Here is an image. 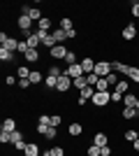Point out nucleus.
Returning a JSON list of instances; mask_svg holds the SVG:
<instances>
[{
	"label": "nucleus",
	"instance_id": "30",
	"mask_svg": "<svg viewBox=\"0 0 139 156\" xmlns=\"http://www.w3.org/2000/svg\"><path fill=\"white\" fill-rule=\"evenodd\" d=\"M60 28H63V30H74V21L70 19V16H63V19H60Z\"/></svg>",
	"mask_w": 139,
	"mask_h": 156
},
{
	"label": "nucleus",
	"instance_id": "29",
	"mask_svg": "<svg viewBox=\"0 0 139 156\" xmlns=\"http://www.w3.org/2000/svg\"><path fill=\"white\" fill-rule=\"evenodd\" d=\"M51 28H53V23H51V19H49V16H44V19L37 23V30H46V33H51Z\"/></svg>",
	"mask_w": 139,
	"mask_h": 156
},
{
	"label": "nucleus",
	"instance_id": "18",
	"mask_svg": "<svg viewBox=\"0 0 139 156\" xmlns=\"http://www.w3.org/2000/svg\"><path fill=\"white\" fill-rule=\"evenodd\" d=\"M30 72H33V68L28 63H21L19 68H16V77L19 79H30Z\"/></svg>",
	"mask_w": 139,
	"mask_h": 156
},
{
	"label": "nucleus",
	"instance_id": "40",
	"mask_svg": "<svg viewBox=\"0 0 139 156\" xmlns=\"http://www.w3.org/2000/svg\"><path fill=\"white\" fill-rule=\"evenodd\" d=\"M12 142V133H7V130H0V144H7Z\"/></svg>",
	"mask_w": 139,
	"mask_h": 156
},
{
	"label": "nucleus",
	"instance_id": "37",
	"mask_svg": "<svg viewBox=\"0 0 139 156\" xmlns=\"http://www.w3.org/2000/svg\"><path fill=\"white\" fill-rule=\"evenodd\" d=\"M49 126H53V128H60V126H63V117H60V114H51V121H49Z\"/></svg>",
	"mask_w": 139,
	"mask_h": 156
},
{
	"label": "nucleus",
	"instance_id": "31",
	"mask_svg": "<svg viewBox=\"0 0 139 156\" xmlns=\"http://www.w3.org/2000/svg\"><path fill=\"white\" fill-rule=\"evenodd\" d=\"M123 140H125L127 144H132L134 140H137V130H134V128H127L125 133H123Z\"/></svg>",
	"mask_w": 139,
	"mask_h": 156
},
{
	"label": "nucleus",
	"instance_id": "17",
	"mask_svg": "<svg viewBox=\"0 0 139 156\" xmlns=\"http://www.w3.org/2000/svg\"><path fill=\"white\" fill-rule=\"evenodd\" d=\"M65 75H67V77H72V79L81 77V75H84V70H81V63H74V65H70V68H65Z\"/></svg>",
	"mask_w": 139,
	"mask_h": 156
},
{
	"label": "nucleus",
	"instance_id": "36",
	"mask_svg": "<svg viewBox=\"0 0 139 156\" xmlns=\"http://www.w3.org/2000/svg\"><path fill=\"white\" fill-rule=\"evenodd\" d=\"M23 140H26V135H23V130H14V133H12V142H9V144H16V142H23Z\"/></svg>",
	"mask_w": 139,
	"mask_h": 156
},
{
	"label": "nucleus",
	"instance_id": "55",
	"mask_svg": "<svg viewBox=\"0 0 139 156\" xmlns=\"http://www.w3.org/2000/svg\"><path fill=\"white\" fill-rule=\"evenodd\" d=\"M137 124H139V119H137Z\"/></svg>",
	"mask_w": 139,
	"mask_h": 156
},
{
	"label": "nucleus",
	"instance_id": "9",
	"mask_svg": "<svg viewBox=\"0 0 139 156\" xmlns=\"http://www.w3.org/2000/svg\"><path fill=\"white\" fill-rule=\"evenodd\" d=\"M70 89H74V86H72V77H67L65 72H63V75L58 77V86H56V91H58V93H67Z\"/></svg>",
	"mask_w": 139,
	"mask_h": 156
},
{
	"label": "nucleus",
	"instance_id": "34",
	"mask_svg": "<svg viewBox=\"0 0 139 156\" xmlns=\"http://www.w3.org/2000/svg\"><path fill=\"white\" fill-rule=\"evenodd\" d=\"M56 137H58V128H53V126H49V128H46V133H44V140L53 142Z\"/></svg>",
	"mask_w": 139,
	"mask_h": 156
},
{
	"label": "nucleus",
	"instance_id": "16",
	"mask_svg": "<svg viewBox=\"0 0 139 156\" xmlns=\"http://www.w3.org/2000/svg\"><path fill=\"white\" fill-rule=\"evenodd\" d=\"M91 144H98V147H107L109 144V135L107 133H102V130H98L95 135H93V142Z\"/></svg>",
	"mask_w": 139,
	"mask_h": 156
},
{
	"label": "nucleus",
	"instance_id": "50",
	"mask_svg": "<svg viewBox=\"0 0 139 156\" xmlns=\"http://www.w3.org/2000/svg\"><path fill=\"white\" fill-rule=\"evenodd\" d=\"M132 151H134V154H139V137L132 142Z\"/></svg>",
	"mask_w": 139,
	"mask_h": 156
},
{
	"label": "nucleus",
	"instance_id": "52",
	"mask_svg": "<svg viewBox=\"0 0 139 156\" xmlns=\"http://www.w3.org/2000/svg\"><path fill=\"white\" fill-rule=\"evenodd\" d=\"M134 107H137V110H139V98H137V105H134Z\"/></svg>",
	"mask_w": 139,
	"mask_h": 156
},
{
	"label": "nucleus",
	"instance_id": "51",
	"mask_svg": "<svg viewBox=\"0 0 139 156\" xmlns=\"http://www.w3.org/2000/svg\"><path fill=\"white\" fill-rule=\"evenodd\" d=\"M40 156H53V154H51V149H44V151H42Z\"/></svg>",
	"mask_w": 139,
	"mask_h": 156
},
{
	"label": "nucleus",
	"instance_id": "4",
	"mask_svg": "<svg viewBox=\"0 0 139 156\" xmlns=\"http://www.w3.org/2000/svg\"><path fill=\"white\" fill-rule=\"evenodd\" d=\"M33 23H35V21L30 19V16H26V14H19V19H16V28L23 30V35L33 33Z\"/></svg>",
	"mask_w": 139,
	"mask_h": 156
},
{
	"label": "nucleus",
	"instance_id": "45",
	"mask_svg": "<svg viewBox=\"0 0 139 156\" xmlns=\"http://www.w3.org/2000/svg\"><path fill=\"white\" fill-rule=\"evenodd\" d=\"M30 86H33V84H30V79H19V89H21V91H26V89H30Z\"/></svg>",
	"mask_w": 139,
	"mask_h": 156
},
{
	"label": "nucleus",
	"instance_id": "38",
	"mask_svg": "<svg viewBox=\"0 0 139 156\" xmlns=\"http://www.w3.org/2000/svg\"><path fill=\"white\" fill-rule=\"evenodd\" d=\"M111 105H123V93H118V91H111Z\"/></svg>",
	"mask_w": 139,
	"mask_h": 156
},
{
	"label": "nucleus",
	"instance_id": "41",
	"mask_svg": "<svg viewBox=\"0 0 139 156\" xmlns=\"http://www.w3.org/2000/svg\"><path fill=\"white\" fill-rule=\"evenodd\" d=\"M14 84H19V77H16V75H7L5 77V86H14Z\"/></svg>",
	"mask_w": 139,
	"mask_h": 156
},
{
	"label": "nucleus",
	"instance_id": "5",
	"mask_svg": "<svg viewBox=\"0 0 139 156\" xmlns=\"http://www.w3.org/2000/svg\"><path fill=\"white\" fill-rule=\"evenodd\" d=\"M111 61H98V63H95V75H98V77H109V75H111Z\"/></svg>",
	"mask_w": 139,
	"mask_h": 156
},
{
	"label": "nucleus",
	"instance_id": "26",
	"mask_svg": "<svg viewBox=\"0 0 139 156\" xmlns=\"http://www.w3.org/2000/svg\"><path fill=\"white\" fill-rule=\"evenodd\" d=\"M127 79H130L132 84L139 86V65H132V68H130V72H127Z\"/></svg>",
	"mask_w": 139,
	"mask_h": 156
},
{
	"label": "nucleus",
	"instance_id": "11",
	"mask_svg": "<svg viewBox=\"0 0 139 156\" xmlns=\"http://www.w3.org/2000/svg\"><path fill=\"white\" fill-rule=\"evenodd\" d=\"M67 135L72 137V140L81 137V135H84V124H79V121H72V124L67 126Z\"/></svg>",
	"mask_w": 139,
	"mask_h": 156
},
{
	"label": "nucleus",
	"instance_id": "19",
	"mask_svg": "<svg viewBox=\"0 0 139 156\" xmlns=\"http://www.w3.org/2000/svg\"><path fill=\"white\" fill-rule=\"evenodd\" d=\"M0 130H7V133H14V130H19V126H16V119H12V117H5V121H2Z\"/></svg>",
	"mask_w": 139,
	"mask_h": 156
},
{
	"label": "nucleus",
	"instance_id": "8",
	"mask_svg": "<svg viewBox=\"0 0 139 156\" xmlns=\"http://www.w3.org/2000/svg\"><path fill=\"white\" fill-rule=\"evenodd\" d=\"M67 51H70V49H67L65 44H56L51 51H49V58H51V61H65Z\"/></svg>",
	"mask_w": 139,
	"mask_h": 156
},
{
	"label": "nucleus",
	"instance_id": "32",
	"mask_svg": "<svg viewBox=\"0 0 139 156\" xmlns=\"http://www.w3.org/2000/svg\"><path fill=\"white\" fill-rule=\"evenodd\" d=\"M77 58H79V56H77V51H67V56H65V61H63V65H65V68H70V65L77 63Z\"/></svg>",
	"mask_w": 139,
	"mask_h": 156
},
{
	"label": "nucleus",
	"instance_id": "46",
	"mask_svg": "<svg viewBox=\"0 0 139 156\" xmlns=\"http://www.w3.org/2000/svg\"><path fill=\"white\" fill-rule=\"evenodd\" d=\"M28 49H30V47H28V42H26V40H21V44H19V51H16V54H21V56H23V54H26Z\"/></svg>",
	"mask_w": 139,
	"mask_h": 156
},
{
	"label": "nucleus",
	"instance_id": "33",
	"mask_svg": "<svg viewBox=\"0 0 139 156\" xmlns=\"http://www.w3.org/2000/svg\"><path fill=\"white\" fill-rule=\"evenodd\" d=\"M86 156H102V147H98V144H88V147H86Z\"/></svg>",
	"mask_w": 139,
	"mask_h": 156
},
{
	"label": "nucleus",
	"instance_id": "35",
	"mask_svg": "<svg viewBox=\"0 0 139 156\" xmlns=\"http://www.w3.org/2000/svg\"><path fill=\"white\" fill-rule=\"evenodd\" d=\"M104 79H107V84L111 86V91H114V89H116V84H118V82H121V77H118V75H116V72H111V75H109V77H104Z\"/></svg>",
	"mask_w": 139,
	"mask_h": 156
},
{
	"label": "nucleus",
	"instance_id": "2",
	"mask_svg": "<svg viewBox=\"0 0 139 156\" xmlns=\"http://www.w3.org/2000/svg\"><path fill=\"white\" fill-rule=\"evenodd\" d=\"M0 44L5 47V49H9V51H19V44H21V40H16V37H12V35H7L5 30L0 33Z\"/></svg>",
	"mask_w": 139,
	"mask_h": 156
},
{
	"label": "nucleus",
	"instance_id": "12",
	"mask_svg": "<svg viewBox=\"0 0 139 156\" xmlns=\"http://www.w3.org/2000/svg\"><path fill=\"white\" fill-rule=\"evenodd\" d=\"M26 42H28L30 49H40V47H42V40H40V35H37V30L28 33V35H26Z\"/></svg>",
	"mask_w": 139,
	"mask_h": 156
},
{
	"label": "nucleus",
	"instance_id": "6",
	"mask_svg": "<svg viewBox=\"0 0 139 156\" xmlns=\"http://www.w3.org/2000/svg\"><path fill=\"white\" fill-rule=\"evenodd\" d=\"M21 14L30 16L35 23H40V21L44 19V16H42V9H40V7H30V5H23V7H21Z\"/></svg>",
	"mask_w": 139,
	"mask_h": 156
},
{
	"label": "nucleus",
	"instance_id": "15",
	"mask_svg": "<svg viewBox=\"0 0 139 156\" xmlns=\"http://www.w3.org/2000/svg\"><path fill=\"white\" fill-rule=\"evenodd\" d=\"M114 91H118V93H123V96H125V93L132 91V82H130L127 77H123L118 84H116V89H114Z\"/></svg>",
	"mask_w": 139,
	"mask_h": 156
},
{
	"label": "nucleus",
	"instance_id": "42",
	"mask_svg": "<svg viewBox=\"0 0 139 156\" xmlns=\"http://www.w3.org/2000/svg\"><path fill=\"white\" fill-rule=\"evenodd\" d=\"M86 79H88V84H91V86H98V82H100L102 77H98L95 72H91V75H86Z\"/></svg>",
	"mask_w": 139,
	"mask_h": 156
},
{
	"label": "nucleus",
	"instance_id": "24",
	"mask_svg": "<svg viewBox=\"0 0 139 156\" xmlns=\"http://www.w3.org/2000/svg\"><path fill=\"white\" fill-rule=\"evenodd\" d=\"M42 151H40V144L37 142H28V147H26V151H23V156H40Z\"/></svg>",
	"mask_w": 139,
	"mask_h": 156
},
{
	"label": "nucleus",
	"instance_id": "14",
	"mask_svg": "<svg viewBox=\"0 0 139 156\" xmlns=\"http://www.w3.org/2000/svg\"><path fill=\"white\" fill-rule=\"evenodd\" d=\"M23 63H40V49H28L26 54H23Z\"/></svg>",
	"mask_w": 139,
	"mask_h": 156
},
{
	"label": "nucleus",
	"instance_id": "27",
	"mask_svg": "<svg viewBox=\"0 0 139 156\" xmlns=\"http://www.w3.org/2000/svg\"><path fill=\"white\" fill-rule=\"evenodd\" d=\"M44 86L49 91H56V86H58V77H51V75H46L44 77Z\"/></svg>",
	"mask_w": 139,
	"mask_h": 156
},
{
	"label": "nucleus",
	"instance_id": "20",
	"mask_svg": "<svg viewBox=\"0 0 139 156\" xmlns=\"http://www.w3.org/2000/svg\"><path fill=\"white\" fill-rule=\"evenodd\" d=\"M51 35H53V40H56L58 44H63V42H67V40H70V37H67V30H63L60 26H58V28H53Z\"/></svg>",
	"mask_w": 139,
	"mask_h": 156
},
{
	"label": "nucleus",
	"instance_id": "7",
	"mask_svg": "<svg viewBox=\"0 0 139 156\" xmlns=\"http://www.w3.org/2000/svg\"><path fill=\"white\" fill-rule=\"evenodd\" d=\"M118 117L123 119V121H137V119H139V110H137V107H121Z\"/></svg>",
	"mask_w": 139,
	"mask_h": 156
},
{
	"label": "nucleus",
	"instance_id": "25",
	"mask_svg": "<svg viewBox=\"0 0 139 156\" xmlns=\"http://www.w3.org/2000/svg\"><path fill=\"white\" fill-rule=\"evenodd\" d=\"M72 86L77 89V91H81V89H86V86H88V79H86V75H81V77L72 79Z\"/></svg>",
	"mask_w": 139,
	"mask_h": 156
},
{
	"label": "nucleus",
	"instance_id": "21",
	"mask_svg": "<svg viewBox=\"0 0 139 156\" xmlns=\"http://www.w3.org/2000/svg\"><path fill=\"white\" fill-rule=\"evenodd\" d=\"M16 58V54L9 51V49H5V47H0V61L2 63H12V61Z\"/></svg>",
	"mask_w": 139,
	"mask_h": 156
},
{
	"label": "nucleus",
	"instance_id": "54",
	"mask_svg": "<svg viewBox=\"0 0 139 156\" xmlns=\"http://www.w3.org/2000/svg\"><path fill=\"white\" fill-rule=\"evenodd\" d=\"M137 5H139V0H137Z\"/></svg>",
	"mask_w": 139,
	"mask_h": 156
},
{
	"label": "nucleus",
	"instance_id": "10",
	"mask_svg": "<svg viewBox=\"0 0 139 156\" xmlns=\"http://www.w3.org/2000/svg\"><path fill=\"white\" fill-rule=\"evenodd\" d=\"M130 68H132L130 63H123V61H111V70L116 72V75H121V77H127Z\"/></svg>",
	"mask_w": 139,
	"mask_h": 156
},
{
	"label": "nucleus",
	"instance_id": "44",
	"mask_svg": "<svg viewBox=\"0 0 139 156\" xmlns=\"http://www.w3.org/2000/svg\"><path fill=\"white\" fill-rule=\"evenodd\" d=\"M130 14H132L134 19H139V5H137V0H134L132 5H130Z\"/></svg>",
	"mask_w": 139,
	"mask_h": 156
},
{
	"label": "nucleus",
	"instance_id": "49",
	"mask_svg": "<svg viewBox=\"0 0 139 156\" xmlns=\"http://www.w3.org/2000/svg\"><path fill=\"white\" fill-rule=\"evenodd\" d=\"M114 149H111V144H107V147H102V156H111Z\"/></svg>",
	"mask_w": 139,
	"mask_h": 156
},
{
	"label": "nucleus",
	"instance_id": "23",
	"mask_svg": "<svg viewBox=\"0 0 139 156\" xmlns=\"http://www.w3.org/2000/svg\"><path fill=\"white\" fill-rule=\"evenodd\" d=\"M137 98H139V96H134L132 91L125 93V96H123V105H121V107H134V105H137Z\"/></svg>",
	"mask_w": 139,
	"mask_h": 156
},
{
	"label": "nucleus",
	"instance_id": "1",
	"mask_svg": "<svg viewBox=\"0 0 139 156\" xmlns=\"http://www.w3.org/2000/svg\"><path fill=\"white\" fill-rule=\"evenodd\" d=\"M91 103L95 105V110H104L111 105V91H95V96L91 98Z\"/></svg>",
	"mask_w": 139,
	"mask_h": 156
},
{
	"label": "nucleus",
	"instance_id": "43",
	"mask_svg": "<svg viewBox=\"0 0 139 156\" xmlns=\"http://www.w3.org/2000/svg\"><path fill=\"white\" fill-rule=\"evenodd\" d=\"M51 154H53V156H65V147L56 144V147H51Z\"/></svg>",
	"mask_w": 139,
	"mask_h": 156
},
{
	"label": "nucleus",
	"instance_id": "48",
	"mask_svg": "<svg viewBox=\"0 0 139 156\" xmlns=\"http://www.w3.org/2000/svg\"><path fill=\"white\" fill-rule=\"evenodd\" d=\"M14 147V151H26V147H28V142L23 140V142H16V144H12Z\"/></svg>",
	"mask_w": 139,
	"mask_h": 156
},
{
	"label": "nucleus",
	"instance_id": "22",
	"mask_svg": "<svg viewBox=\"0 0 139 156\" xmlns=\"http://www.w3.org/2000/svg\"><path fill=\"white\" fill-rule=\"evenodd\" d=\"M44 77H46V75H42V70H35V68H33V72H30V84H33V86L42 84Z\"/></svg>",
	"mask_w": 139,
	"mask_h": 156
},
{
	"label": "nucleus",
	"instance_id": "39",
	"mask_svg": "<svg viewBox=\"0 0 139 156\" xmlns=\"http://www.w3.org/2000/svg\"><path fill=\"white\" fill-rule=\"evenodd\" d=\"M95 91H111V86L107 84V79H100L98 86H95Z\"/></svg>",
	"mask_w": 139,
	"mask_h": 156
},
{
	"label": "nucleus",
	"instance_id": "3",
	"mask_svg": "<svg viewBox=\"0 0 139 156\" xmlns=\"http://www.w3.org/2000/svg\"><path fill=\"white\" fill-rule=\"evenodd\" d=\"M121 37L125 40V42H132V40L139 37V28L134 23H125V26L121 28Z\"/></svg>",
	"mask_w": 139,
	"mask_h": 156
},
{
	"label": "nucleus",
	"instance_id": "47",
	"mask_svg": "<svg viewBox=\"0 0 139 156\" xmlns=\"http://www.w3.org/2000/svg\"><path fill=\"white\" fill-rule=\"evenodd\" d=\"M49 121H51V117H49V114H40V117H37V124L49 126Z\"/></svg>",
	"mask_w": 139,
	"mask_h": 156
},
{
	"label": "nucleus",
	"instance_id": "13",
	"mask_svg": "<svg viewBox=\"0 0 139 156\" xmlns=\"http://www.w3.org/2000/svg\"><path fill=\"white\" fill-rule=\"evenodd\" d=\"M81 70H84V75L95 72V61H93V56H84V58H81Z\"/></svg>",
	"mask_w": 139,
	"mask_h": 156
},
{
	"label": "nucleus",
	"instance_id": "28",
	"mask_svg": "<svg viewBox=\"0 0 139 156\" xmlns=\"http://www.w3.org/2000/svg\"><path fill=\"white\" fill-rule=\"evenodd\" d=\"M63 72H65V70H60V65L51 63V65H49V68H46V72H44V75H51V77H60Z\"/></svg>",
	"mask_w": 139,
	"mask_h": 156
},
{
	"label": "nucleus",
	"instance_id": "53",
	"mask_svg": "<svg viewBox=\"0 0 139 156\" xmlns=\"http://www.w3.org/2000/svg\"><path fill=\"white\" fill-rule=\"evenodd\" d=\"M137 137H139V130H137Z\"/></svg>",
	"mask_w": 139,
	"mask_h": 156
}]
</instances>
